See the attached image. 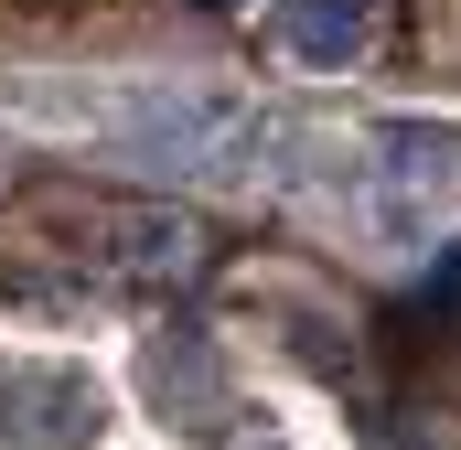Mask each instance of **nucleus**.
<instances>
[{
	"mask_svg": "<svg viewBox=\"0 0 461 450\" xmlns=\"http://www.w3.org/2000/svg\"><path fill=\"white\" fill-rule=\"evenodd\" d=\"M365 32H375V0H290V11H279V43H290L301 65H354Z\"/></svg>",
	"mask_w": 461,
	"mask_h": 450,
	"instance_id": "nucleus-3",
	"label": "nucleus"
},
{
	"mask_svg": "<svg viewBox=\"0 0 461 450\" xmlns=\"http://www.w3.org/2000/svg\"><path fill=\"white\" fill-rule=\"evenodd\" d=\"M76 118L118 129L140 161H172V172H226L236 150H268L279 129L236 97H194V86H140V97H86Z\"/></svg>",
	"mask_w": 461,
	"mask_h": 450,
	"instance_id": "nucleus-1",
	"label": "nucleus"
},
{
	"mask_svg": "<svg viewBox=\"0 0 461 450\" xmlns=\"http://www.w3.org/2000/svg\"><path fill=\"white\" fill-rule=\"evenodd\" d=\"M86 429H97V397L76 375H54V364L0 375V440L11 450H86Z\"/></svg>",
	"mask_w": 461,
	"mask_h": 450,
	"instance_id": "nucleus-2",
	"label": "nucleus"
}]
</instances>
